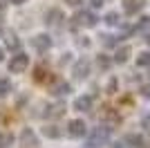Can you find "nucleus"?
<instances>
[{"label":"nucleus","instance_id":"1","mask_svg":"<svg viewBox=\"0 0 150 148\" xmlns=\"http://www.w3.org/2000/svg\"><path fill=\"white\" fill-rule=\"evenodd\" d=\"M29 68V56L27 54H16V56H11V61H9V72H13V74H20V72H25V70Z\"/></svg>","mask_w":150,"mask_h":148},{"label":"nucleus","instance_id":"2","mask_svg":"<svg viewBox=\"0 0 150 148\" xmlns=\"http://www.w3.org/2000/svg\"><path fill=\"white\" fill-rule=\"evenodd\" d=\"M110 126H103V128H96L92 132V137H90V146L92 148H99V146H103V144L108 142V132H110Z\"/></svg>","mask_w":150,"mask_h":148},{"label":"nucleus","instance_id":"3","mask_svg":"<svg viewBox=\"0 0 150 148\" xmlns=\"http://www.w3.org/2000/svg\"><path fill=\"white\" fill-rule=\"evenodd\" d=\"M20 146L23 148H36L38 146V137L31 128H25L20 132Z\"/></svg>","mask_w":150,"mask_h":148},{"label":"nucleus","instance_id":"4","mask_svg":"<svg viewBox=\"0 0 150 148\" xmlns=\"http://www.w3.org/2000/svg\"><path fill=\"white\" fill-rule=\"evenodd\" d=\"M67 132L72 137H83L85 132H88V126H85L83 119H72V121L67 123Z\"/></svg>","mask_w":150,"mask_h":148},{"label":"nucleus","instance_id":"5","mask_svg":"<svg viewBox=\"0 0 150 148\" xmlns=\"http://www.w3.org/2000/svg\"><path fill=\"white\" fill-rule=\"evenodd\" d=\"M31 47L38 49V52H47V49L52 47V38L47 36V34H38V36L31 38Z\"/></svg>","mask_w":150,"mask_h":148},{"label":"nucleus","instance_id":"6","mask_svg":"<svg viewBox=\"0 0 150 148\" xmlns=\"http://www.w3.org/2000/svg\"><path fill=\"white\" fill-rule=\"evenodd\" d=\"M144 5H146V0H123V11L132 16V14L141 11V9H144Z\"/></svg>","mask_w":150,"mask_h":148},{"label":"nucleus","instance_id":"7","mask_svg":"<svg viewBox=\"0 0 150 148\" xmlns=\"http://www.w3.org/2000/svg\"><path fill=\"white\" fill-rule=\"evenodd\" d=\"M88 74H90V63L85 61V58L76 61V65H74V76H76V79H85Z\"/></svg>","mask_w":150,"mask_h":148},{"label":"nucleus","instance_id":"8","mask_svg":"<svg viewBox=\"0 0 150 148\" xmlns=\"http://www.w3.org/2000/svg\"><path fill=\"white\" fill-rule=\"evenodd\" d=\"M90 108H92V97H88V94H85V97H79L74 101V110H79V112H88Z\"/></svg>","mask_w":150,"mask_h":148},{"label":"nucleus","instance_id":"9","mask_svg":"<svg viewBox=\"0 0 150 148\" xmlns=\"http://www.w3.org/2000/svg\"><path fill=\"white\" fill-rule=\"evenodd\" d=\"M125 144H130L132 148H148L144 142V137L141 135H134V132H130V135H125Z\"/></svg>","mask_w":150,"mask_h":148},{"label":"nucleus","instance_id":"10","mask_svg":"<svg viewBox=\"0 0 150 148\" xmlns=\"http://www.w3.org/2000/svg\"><path fill=\"white\" fill-rule=\"evenodd\" d=\"M76 20H79L81 25H85V27H94V25H96V16H94V14H90V11L79 14V16H76Z\"/></svg>","mask_w":150,"mask_h":148},{"label":"nucleus","instance_id":"11","mask_svg":"<svg viewBox=\"0 0 150 148\" xmlns=\"http://www.w3.org/2000/svg\"><path fill=\"white\" fill-rule=\"evenodd\" d=\"M69 83H65V81H56L54 83V88H52V94H56V97H63V94H69Z\"/></svg>","mask_w":150,"mask_h":148},{"label":"nucleus","instance_id":"12","mask_svg":"<svg viewBox=\"0 0 150 148\" xmlns=\"http://www.w3.org/2000/svg\"><path fill=\"white\" fill-rule=\"evenodd\" d=\"M130 58V47L128 45H123V47L117 49V54H114V63H125Z\"/></svg>","mask_w":150,"mask_h":148},{"label":"nucleus","instance_id":"13","mask_svg":"<svg viewBox=\"0 0 150 148\" xmlns=\"http://www.w3.org/2000/svg\"><path fill=\"white\" fill-rule=\"evenodd\" d=\"M63 112H65V103H54V105H50L47 108V117H61Z\"/></svg>","mask_w":150,"mask_h":148},{"label":"nucleus","instance_id":"14","mask_svg":"<svg viewBox=\"0 0 150 148\" xmlns=\"http://www.w3.org/2000/svg\"><path fill=\"white\" fill-rule=\"evenodd\" d=\"M43 135H45V137H52V139H56V137H61V130H58V126L50 123V126H45V128H43Z\"/></svg>","mask_w":150,"mask_h":148},{"label":"nucleus","instance_id":"15","mask_svg":"<svg viewBox=\"0 0 150 148\" xmlns=\"http://www.w3.org/2000/svg\"><path fill=\"white\" fill-rule=\"evenodd\" d=\"M63 18V14L58 11V9H52L47 16H45V23H50V25H58V20Z\"/></svg>","mask_w":150,"mask_h":148},{"label":"nucleus","instance_id":"16","mask_svg":"<svg viewBox=\"0 0 150 148\" xmlns=\"http://www.w3.org/2000/svg\"><path fill=\"white\" fill-rule=\"evenodd\" d=\"M5 45H7V49H20V41L13 34H7V38H5Z\"/></svg>","mask_w":150,"mask_h":148},{"label":"nucleus","instance_id":"17","mask_svg":"<svg viewBox=\"0 0 150 148\" xmlns=\"http://www.w3.org/2000/svg\"><path fill=\"white\" fill-rule=\"evenodd\" d=\"M137 65L139 68H150V52H141L137 56Z\"/></svg>","mask_w":150,"mask_h":148},{"label":"nucleus","instance_id":"18","mask_svg":"<svg viewBox=\"0 0 150 148\" xmlns=\"http://www.w3.org/2000/svg\"><path fill=\"white\" fill-rule=\"evenodd\" d=\"M96 65H99V68L103 70V72H105V70H110V65H112V61H110V58H108L105 54H99V58H96Z\"/></svg>","mask_w":150,"mask_h":148},{"label":"nucleus","instance_id":"19","mask_svg":"<svg viewBox=\"0 0 150 148\" xmlns=\"http://www.w3.org/2000/svg\"><path fill=\"white\" fill-rule=\"evenodd\" d=\"M11 92V81L9 79H0V97H7Z\"/></svg>","mask_w":150,"mask_h":148},{"label":"nucleus","instance_id":"20","mask_svg":"<svg viewBox=\"0 0 150 148\" xmlns=\"http://www.w3.org/2000/svg\"><path fill=\"white\" fill-rule=\"evenodd\" d=\"M105 23L108 25H119L121 23V16L117 11H110V14H105Z\"/></svg>","mask_w":150,"mask_h":148},{"label":"nucleus","instance_id":"21","mask_svg":"<svg viewBox=\"0 0 150 148\" xmlns=\"http://www.w3.org/2000/svg\"><path fill=\"white\" fill-rule=\"evenodd\" d=\"M148 27H150V16H144V18L139 20V27H137V29H148Z\"/></svg>","mask_w":150,"mask_h":148},{"label":"nucleus","instance_id":"22","mask_svg":"<svg viewBox=\"0 0 150 148\" xmlns=\"http://www.w3.org/2000/svg\"><path fill=\"white\" fill-rule=\"evenodd\" d=\"M141 128H144L146 132H150V115H146V117L141 119Z\"/></svg>","mask_w":150,"mask_h":148},{"label":"nucleus","instance_id":"23","mask_svg":"<svg viewBox=\"0 0 150 148\" xmlns=\"http://www.w3.org/2000/svg\"><path fill=\"white\" fill-rule=\"evenodd\" d=\"M101 38H103V43H105L108 47H112V45H117V38H114V36H101Z\"/></svg>","mask_w":150,"mask_h":148},{"label":"nucleus","instance_id":"24","mask_svg":"<svg viewBox=\"0 0 150 148\" xmlns=\"http://www.w3.org/2000/svg\"><path fill=\"white\" fill-rule=\"evenodd\" d=\"M114 90H117V79H110V83H108V92L112 94Z\"/></svg>","mask_w":150,"mask_h":148},{"label":"nucleus","instance_id":"25","mask_svg":"<svg viewBox=\"0 0 150 148\" xmlns=\"http://www.w3.org/2000/svg\"><path fill=\"white\" fill-rule=\"evenodd\" d=\"M45 79V68H38L36 70V81H43Z\"/></svg>","mask_w":150,"mask_h":148},{"label":"nucleus","instance_id":"26","mask_svg":"<svg viewBox=\"0 0 150 148\" xmlns=\"http://www.w3.org/2000/svg\"><path fill=\"white\" fill-rule=\"evenodd\" d=\"M141 94H144L146 99H150V83H146V85L141 88Z\"/></svg>","mask_w":150,"mask_h":148},{"label":"nucleus","instance_id":"27","mask_svg":"<svg viewBox=\"0 0 150 148\" xmlns=\"http://www.w3.org/2000/svg\"><path fill=\"white\" fill-rule=\"evenodd\" d=\"M7 144H9V137H5L2 132H0V148H5Z\"/></svg>","mask_w":150,"mask_h":148},{"label":"nucleus","instance_id":"28","mask_svg":"<svg viewBox=\"0 0 150 148\" xmlns=\"http://www.w3.org/2000/svg\"><path fill=\"white\" fill-rule=\"evenodd\" d=\"M65 2H67V5H72V7H79L83 0H65Z\"/></svg>","mask_w":150,"mask_h":148},{"label":"nucleus","instance_id":"29","mask_svg":"<svg viewBox=\"0 0 150 148\" xmlns=\"http://www.w3.org/2000/svg\"><path fill=\"white\" fill-rule=\"evenodd\" d=\"M103 2L105 0H92V7H103Z\"/></svg>","mask_w":150,"mask_h":148},{"label":"nucleus","instance_id":"30","mask_svg":"<svg viewBox=\"0 0 150 148\" xmlns=\"http://www.w3.org/2000/svg\"><path fill=\"white\" fill-rule=\"evenodd\" d=\"M9 2H11V5H25L27 0H9Z\"/></svg>","mask_w":150,"mask_h":148},{"label":"nucleus","instance_id":"31","mask_svg":"<svg viewBox=\"0 0 150 148\" xmlns=\"http://www.w3.org/2000/svg\"><path fill=\"white\" fill-rule=\"evenodd\" d=\"M2 58H5V52H2V49H0V61H2Z\"/></svg>","mask_w":150,"mask_h":148},{"label":"nucleus","instance_id":"32","mask_svg":"<svg viewBox=\"0 0 150 148\" xmlns=\"http://www.w3.org/2000/svg\"><path fill=\"white\" fill-rule=\"evenodd\" d=\"M146 43H148V45H150V34H148V38H146Z\"/></svg>","mask_w":150,"mask_h":148},{"label":"nucleus","instance_id":"33","mask_svg":"<svg viewBox=\"0 0 150 148\" xmlns=\"http://www.w3.org/2000/svg\"><path fill=\"white\" fill-rule=\"evenodd\" d=\"M0 31H2V27H0Z\"/></svg>","mask_w":150,"mask_h":148}]
</instances>
